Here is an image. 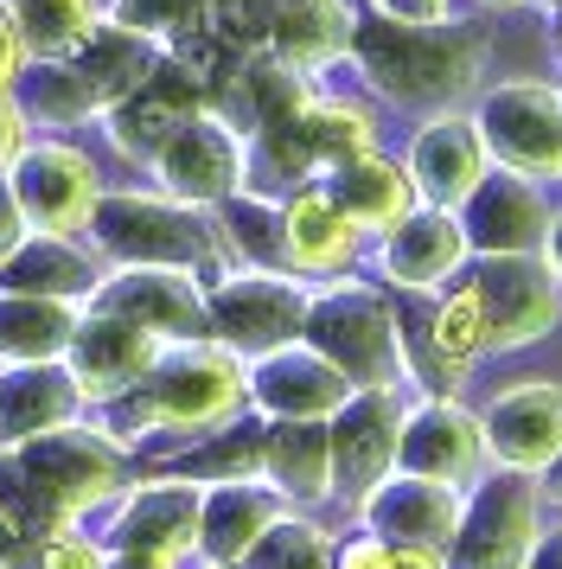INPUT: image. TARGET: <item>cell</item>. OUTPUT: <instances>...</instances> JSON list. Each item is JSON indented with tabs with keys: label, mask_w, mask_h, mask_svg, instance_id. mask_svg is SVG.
I'll list each match as a JSON object with an SVG mask.
<instances>
[{
	"label": "cell",
	"mask_w": 562,
	"mask_h": 569,
	"mask_svg": "<svg viewBox=\"0 0 562 569\" xmlns=\"http://www.w3.org/2000/svg\"><path fill=\"white\" fill-rule=\"evenodd\" d=\"M262 473L288 506H327L339 492V480H332V429L327 422H269Z\"/></svg>",
	"instance_id": "obj_25"
},
{
	"label": "cell",
	"mask_w": 562,
	"mask_h": 569,
	"mask_svg": "<svg viewBox=\"0 0 562 569\" xmlns=\"http://www.w3.org/2000/svg\"><path fill=\"white\" fill-rule=\"evenodd\" d=\"M485 461L511 473H543L562 455V385L550 378H511L480 403Z\"/></svg>",
	"instance_id": "obj_12"
},
{
	"label": "cell",
	"mask_w": 562,
	"mask_h": 569,
	"mask_svg": "<svg viewBox=\"0 0 562 569\" xmlns=\"http://www.w3.org/2000/svg\"><path fill=\"white\" fill-rule=\"evenodd\" d=\"M460 506H466V487H448V480H429V473H390L383 487L364 492L358 506V525H371L378 538L390 543H422V550H448L460 531Z\"/></svg>",
	"instance_id": "obj_20"
},
{
	"label": "cell",
	"mask_w": 562,
	"mask_h": 569,
	"mask_svg": "<svg viewBox=\"0 0 562 569\" xmlns=\"http://www.w3.org/2000/svg\"><path fill=\"white\" fill-rule=\"evenodd\" d=\"M211 569H218V563H211Z\"/></svg>",
	"instance_id": "obj_43"
},
{
	"label": "cell",
	"mask_w": 562,
	"mask_h": 569,
	"mask_svg": "<svg viewBox=\"0 0 562 569\" xmlns=\"http://www.w3.org/2000/svg\"><path fill=\"white\" fill-rule=\"evenodd\" d=\"M358 378L339 359H327L313 339H288L275 352L250 359V403L269 422H332L352 403Z\"/></svg>",
	"instance_id": "obj_11"
},
{
	"label": "cell",
	"mask_w": 562,
	"mask_h": 569,
	"mask_svg": "<svg viewBox=\"0 0 562 569\" xmlns=\"http://www.w3.org/2000/svg\"><path fill=\"white\" fill-rule=\"evenodd\" d=\"M403 167L415 180V192H422V206L460 211L485 186V173H492V148H485L473 109H434L409 134Z\"/></svg>",
	"instance_id": "obj_13"
},
{
	"label": "cell",
	"mask_w": 562,
	"mask_h": 569,
	"mask_svg": "<svg viewBox=\"0 0 562 569\" xmlns=\"http://www.w3.org/2000/svg\"><path fill=\"white\" fill-rule=\"evenodd\" d=\"M397 467L448 480V487H473L492 467L480 436V410L460 390H415L403 416V441H397Z\"/></svg>",
	"instance_id": "obj_10"
},
{
	"label": "cell",
	"mask_w": 562,
	"mask_h": 569,
	"mask_svg": "<svg viewBox=\"0 0 562 569\" xmlns=\"http://www.w3.org/2000/svg\"><path fill=\"white\" fill-rule=\"evenodd\" d=\"M524 569H562V525H543V538H536Z\"/></svg>",
	"instance_id": "obj_38"
},
{
	"label": "cell",
	"mask_w": 562,
	"mask_h": 569,
	"mask_svg": "<svg viewBox=\"0 0 562 569\" xmlns=\"http://www.w3.org/2000/svg\"><path fill=\"white\" fill-rule=\"evenodd\" d=\"M39 569H109V557H102L90 538H77V531H51L46 543H39Z\"/></svg>",
	"instance_id": "obj_32"
},
{
	"label": "cell",
	"mask_w": 562,
	"mask_h": 569,
	"mask_svg": "<svg viewBox=\"0 0 562 569\" xmlns=\"http://www.w3.org/2000/svg\"><path fill=\"white\" fill-rule=\"evenodd\" d=\"M536 538H543V492H536V480L511 473V467H485L466 487L460 531L441 557H448V569H524Z\"/></svg>",
	"instance_id": "obj_4"
},
{
	"label": "cell",
	"mask_w": 562,
	"mask_h": 569,
	"mask_svg": "<svg viewBox=\"0 0 562 569\" xmlns=\"http://www.w3.org/2000/svg\"><path fill=\"white\" fill-rule=\"evenodd\" d=\"M390 550H397L390 538H378L371 525H358L352 538L339 543V569H390Z\"/></svg>",
	"instance_id": "obj_34"
},
{
	"label": "cell",
	"mask_w": 562,
	"mask_h": 569,
	"mask_svg": "<svg viewBox=\"0 0 562 569\" xmlns=\"http://www.w3.org/2000/svg\"><path fill=\"white\" fill-rule=\"evenodd\" d=\"M429 346H434V365H441V385L434 390H460L466 371L480 359H492V333H485V301H480V282L460 276L434 295V313H429Z\"/></svg>",
	"instance_id": "obj_27"
},
{
	"label": "cell",
	"mask_w": 562,
	"mask_h": 569,
	"mask_svg": "<svg viewBox=\"0 0 562 569\" xmlns=\"http://www.w3.org/2000/svg\"><path fill=\"white\" fill-rule=\"evenodd\" d=\"M77 339L71 308L58 301H0V359L7 365H39L51 352H64Z\"/></svg>",
	"instance_id": "obj_28"
},
{
	"label": "cell",
	"mask_w": 562,
	"mask_h": 569,
	"mask_svg": "<svg viewBox=\"0 0 562 569\" xmlns=\"http://www.w3.org/2000/svg\"><path fill=\"white\" fill-rule=\"evenodd\" d=\"M97 237L109 243V257L122 262H160V269H199L211 250H218V231H211V218H199V206H185V199H141V192H128V199H109L97 206Z\"/></svg>",
	"instance_id": "obj_9"
},
{
	"label": "cell",
	"mask_w": 562,
	"mask_h": 569,
	"mask_svg": "<svg viewBox=\"0 0 562 569\" xmlns=\"http://www.w3.org/2000/svg\"><path fill=\"white\" fill-rule=\"evenodd\" d=\"M122 480V461L109 441L77 436L71 422L51 429L46 448H32V492L51 506V525H71L83 506H97L102 492Z\"/></svg>",
	"instance_id": "obj_21"
},
{
	"label": "cell",
	"mask_w": 562,
	"mask_h": 569,
	"mask_svg": "<svg viewBox=\"0 0 562 569\" xmlns=\"http://www.w3.org/2000/svg\"><path fill=\"white\" fill-rule=\"evenodd\" d=\"M332 199L352 211V224L364 237H383L390 224H403L409 211L422 206V192H415V180H409L403 160H390L383 148H371V154L345 160L339 173H327Z\"/></svg>",
	"instance_id": "obj_24"
},
{
	"label": "cell",
	"mask_w": 562,
	"mask_h": 569,
	"mask_svg": "<svg viewBox=\"0 0 562 569\" xmlns=\"http://www.w3.org/2000/svg\"><path fill=\"white\" fill-rule=\"evenodd\" d=\"M250 403V365L230 352L224 339H173L148 385L134 390V416L141 429H167V436H224L237 410Z\"/></svg>",
	"instance_id": "obj_2"
},
{
	"label": "cell",
	"mask_w": 562,
	"mask_h": 569,
	"mask_svg": "<svg viewBox=\"0 0 562 569\" xmlns=\"http://www.w3.org/2000/svg\"><path fill=\"white\" fill-rule=\"evenodd\" d=\"M243 569H339V543L327 538V525L288 512L275 531L243 557Z\"/></svg>",
	"instance_id": "obj_30"
},
{
	"label": "cell",
	"mask_w": 562,
	"mask_h": 569,
	"mask_svg": "<svg viewBox=\"0 0 562 569\" xmlns=\"http://www.w3.org/2000/svg\"><path fill=\"white\" fill-rule=\"evenodd\" d=\"M327 359H339L358 385H409L415 390V359H409L403 320L390 313L371 282L332 276L307 295V333Z\"/></svg>",
	"instance_id": "obj_3"
},
{
	"label": "cell",
	"mask_w": 562,
	"mask_h": 569,
	"mask_svg": "<svg viewBox=\"0 0 562 569\" xmlns=\"http://www.w3.org/2000/svg\"><path fill=\"white\" fill-rule=\"evenodd\" d=\"M288 518V499L275 487H255L250 473L243 480H218L204 487V512H199V557L218 569H243L255 543Z\"/></svg>",
	"instance_id": "obj_22"
},
{
	"label": "cell",
	"mask_w": 562,
	"mask_h": 569,
	"mask_svg": "<svg viewBox=\"0 0 562 569\" xmlns=\"http://www.w3.org/2000/svg\"><path fill=\"white\" fill-rule=\"evenodd\" d=\"M204 20V0H122L116 7V27L141 32V39H167Z\"/></svg>",
	"instance_id": "obj_31"
},
{
	"label": "cell",
	"mask_w": 562,
	"mask_h": 569,
	"mask_svg": "<svg viewBox=\"0 0 562 569\" xmlns=\"http://www.w3.org/2000/svg\"><path fill=\"white\" fill-rule=\"evenodd\" d=\"M371 237L352 224V211L332 199L327 180L288 186L281 199V262L301 276V282H332V276H352L358 250Z\"/></svg>",
	"instance_id": "obj_15"
},
{
	"label": "cell",
	"mask_w": 562,
	"mask_h": 569,
	"mask_svg": "<svg viewBox=\"0 0 562 569\" xmlns=\"http://www.w3.org/2000/svg\"><path fill=\"white\" fill-rule=\"evenodd\" d=\"M358 20L345 0H275V32H269V52H281L301 71H327L339 58H352Z\"/></svg>",
	"instance_id": "obj_26"
},
{
	"label": "cell",
	"mask_w": 562,
	"mask_h": 569,
	"mask_svg": "<svg viewBox=\"0 0 562 569\" xmlns=\"http://www.w3.org/2000/svg\"><path fill=\"white\" fill-rule=\"evenodd\" d=\"M550 218H556L550 186L524 180V173H505V167H492L485 186L460 206V224H466L473 257H518V250H543Z\"/></svg>",
	"instance_id": "obj_18"
},
{
	"label": "cell",
	"mask_w": 562,
	"mask_h": 569,
	"mask_svg": "<svg viewBox=\"0 0 562 569\" xmlns=\"http://www.w3.org/2000/svg\"><path fill=\"white\" fill-rule=\"evenodd\" d=\"M307 295L313 288H301L294 269H255V262H243L230 282L211 288V333L224 339L230 352L262 359V352H275V346L307 333Z\"/></svg>",
	"instance_id": "obj_7"
},
{
	"label": "cell",
	"mask_w": 562,
	"mask_h": 569,
	"mask_svg": "<svg viewBox=\"0 0 562 569\" xmlns=\"http://www.w3.org/2000/svg\"><path fill=\"white\" fill-rule=\"evenodd\" d=\"M466 276L480 282L485 301V333H492V359L524 352L543 333L562 327V282L543 250H518V257H473Z\"/></svg>",
	"instance_id": "obj_6"
},
{
	"label": "cell",
	"mask_w": 562,
	"mask_h": 569,
	"mask_svg": "<svg viewBox=\"0 0 562 569\" xmlns=\"http://www.w3.org/2000/svg\"><path fill=\"white\" fill-rule=\"evenodd\" d=\"M390 569H448L441 550H422V543H397L390 550Z\"/></svg>",
	"instance_id": "obj_37"
},
{
	"label": "cell",
	"mask_w": 562,
	"mask_h": 569,
	"mask_svg": "<svg viewBox=\"0 0 562 569\" xmlns=\"http://www.w3.org/2000/svg\"><path fill=\"white\" fill-rule=\"evenodd\" d=\"M20 154H26V122H20V109L0 103V167H13Z\"/></svg>",
	"instance_id": "obj_36"
},
{
	"label": "cell",
	"mask_w": 562,
	"mask_h": 569,
	"mask_svg": "<svg viewBox=\"0 0 562 569\" xmlns=\"http://www.w3.org/2000/svg\"><path fill=\"white\" fill-rule=\"evenodd\" d=\"M358 78L378 90L383 103L409 109H454L485 71V32L480 27H397V20H371L352 39Z\"/></svg>",
	"instance_id": "obj_1"
},
{
	"label": "cell",
	"mask_w": 562,
	"mask_h": 569,
	"mask_svg": "<svg viewBox=\"0 0 562 569\" xmlns=\"http://www.w3.org/2000/svg\"><path fill=\"white\" fill-rule=\"evenodd\" d=\"M109 569H179V557H153V550H122Z\"/></svg>",
	"instance_id": "obj_39"
},
{
	"label": "cell",
	"mask_w": 562,
	"mask_h": 569,
	"mask_svg": "<svg viewBox=\"0 0 562 569\" xmlns=\"http://www.w3.org/2000/svg\"><path fill=\"white\" fill-rule=\"evenodd\" d=\"M536 492H543V506H556V512H562V455L536 473Z\"/></svg>",
	"instance_id": "obj_40"
},
{
	"label": "cell",
	"mask_w": 562,
	"mask_h": 569,
	"mask_svg": "<svg viewBox=\"0 0 562 569\" xmlns=\"http://www.w3.org/2000/svg\"><path fill=\"white\" fill-rule=\"evenodd\" d=\"M409 385H358L352 403L332 416V480L345 506H364V492L383 487L397 473V441H403V416H409Z\"/></svg>",
	"instance_id": "obj_8"
},
{
	"label": "cell",
	"mask_w": 562,
	"mask_h": 569,
	"mask_svg": "<svg viewBox=\"0 0 562 569\" xmlns=\"http://www.w3.org/2000/svg\"><path fill=\"white\" fill-rule=\"evenodd\" d=\"M199 512L204 487L185 480H153L122 506L116 518V550H153V557H192L199 550Z\"/></svg>",
	"instance_id": "obj_23"
},
{
	"label": "cell",
	"mask_w": 562,
	"mask_h": 569,
	"mask_svg": "<svg viewBox=\"0 0 562 569\" xmlns=\"http://www.w3.org/2000/svg\"><path fill=\"white\" fill-rule=\"evenodd\" d=\"M371 262H378V276L390 288H409V295H441L448 282L466 276L473 243H466L460 211L415 206L403 224H390L383 237H371Z\"/></svg>",
	"instance_id": "obj_14"
},
{
	"label": "cell",
	"mask_w": 562,
	"mask_h": 569,
	"mask_svg": "<svg viewBox=\"0 0 562 569\" xmlns=\"http://www.w3.org/2000/svg\"><path fill=\"white\" fill-rule=\"evenodd\" d=\"M378 20H397V27H441L454 20V0H371Z\"/></svg>",
	"instance_id": "obj_33"
},
{
	"label": "cell",
	"mask_w": 562,
	"mask_h": 569,
	"mask_svg": "<svg viewBox=\"0 0 562 569\" xmlns=\"http://www.w3.org/2000/svg\"><path fill=\"white\" fill-rule=\"evenodd\" d=\"M13 199H20L26 224H39L46 237H71L90 231L97 218V167L90 154H77L64 141H39L13 160Z\"/></svg>",
	"instance_id": "obj_16"
},
{
	"label": "cell",
	"mask_w": 562,
	"mask_h": 569,
	"mask_svg": "<svg viewBox=\"0 0 562 569\" xmlns=\"http://www.w3.org/2000/svg\"><path fill=\"white\" fill-rule=\"evenodd\" d=\"M543 257H550V269H556V282H562V206H556V218H550V237H543Z\"/></svg>",
	"instance_id": "obj_41"
},
{
	"label": "cell",
	"mask_w": 562,
	"mask_h": 569,
	"mask_svg": "<svg viewBox=\"0 0 562 569\" xmlns=\"http://www.w3.org/2000/svg\"><path fill=\"white\" fill-rule=\"evenodd\" d=\"M26 71V39L13 27V13H0V97L13 90V78Z\"/></svg>",
	"instance_id": "obj_35"
},
{
	"label": "cell",
	"mask_w": 562,
	"mask_h": 569,
	"mask_svg": "<svg viewBox=\"0 0 562 569\" xmlns=\"http://www.w3.org/2000/svg\"><path fill=\"white\" fill-rule=\"evenodd\" d=\"M473 122H480L485 148H492V167L543 186L562 180V83H543V78L492 83L473 103Z\"/></svg>",
	"instance_id": "obj_5"
},
{
	"label": "cell",
	"mask_w": 562,
	"mask_h": 569,
	"mask_svg": "<svg viewBox=\"0 0 562 569\" xmlns=\"http://www.w3.org/2000/svg\"><path fill=\"white\" fill-rule=\"evenodd\" d=\"M13 27H20L26 52L71 58L77 46L97 32V7H90V0H20V7H13Z\"/></svg>",
	"instance_id": "obj_29"
},
{
	"label": "cell",
	"mask_w": 562,
	"mask_h": 569,
	"mask_svg": "<svg viewBox=\"0 0 562 569\" xmlns=\"http://www.w3.org/2000/svg\"><path fill=\"white\" fill-rule=\"evenodd\" d=\"M160 186L173 192V199H185V206H224V199H237L243 192V180H250V160H243V134L230 129L224 116H192L185 129L160 148Z\"/></svg>",
	"instance_id": "obj_17"
},
{
	"label": "cell",
	"mask_w": 562,
	"mask_h": 569,
	"mask_svg": "<svg viewBox=\"0 0 562 569\" xmlns=\"http://www.w3.org/2000/svg\"><path fill=\"white\" fill-rule=\"evenodd\" d=\"M550 39H556V52H562V0H556V20H550Z\"/></svg>",
	"instance_id": "obj_42"
},
{
	"label": "cell",
	"mask_w": 562,
	"mask_h": 569,
	"mask_svg": "<svg viewBox=\"0 0 562 569\" xmlns=\"http://www.w3.org/2000/svg\"><path fill=\"white\" fill-rule=\"evenodd\" d=\"M167 346H173V339L134 327L128 313L97 308L90 313V327H77V339H71V385H77V397H128V390H141Z\"/></svg>",
	"instance_id": "obj_19"
}]
</instances>
